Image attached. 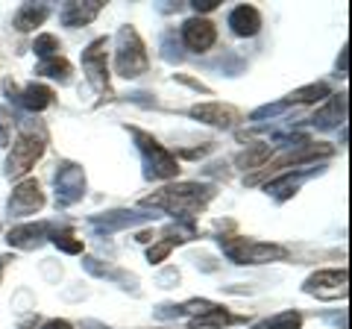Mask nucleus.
<instances>
[{"mask_svg":"<svg viewBox=\"0 0 352 329\" xmlns=\"http://www.w3.org/2000/svg\"><path fill=\"white\" fill-rule=\"evenodd\" d=\"M32 50H36L41 59L59 56V39H56V36H50V32H44V36H38V39H36V45H32Z\"/></svg>","mask_w":352,"mask_h":329,"instance_id":"26","label":"nucleus"},{"mask_svg":"<svg viewBox=\"0 0 352 329\" xmlns=\"http://www.w3.org/2000/svg\"><path fill=\"white\" fill-rule=\"evenodd\" d=\"M217 41V30L212 21H206L200 15H194L188 18L182 24V45L188 47V50H197V53H206L208 47H212Z\"/></svg>","mask_w":352,"mask_h":329,"instance_id":"9","label":"nucleus"},{"mask_svg":"<svg viewBox=\"0 0 352 329\" xmlns=\"http://www.w3.org/2000/svg\"><path fill=\"white\" fill-rule=\"evenodd\" d=\"M44 329H74L68 321H62V317H56V321H47L44 323Z\"/></svg>","mask_w":352,"mask_h":329,"instance_id":"33","label":"nucleus"},{"mask_svg":"<svg viewBox=\"0 0 352 329\" xmlns=\"http://www.w3.org/2000/svg\"><path fill=\"white\" fill-rule=\"evenodd\" d=\"M50 233V224H21V226H12L9 229L6 241L18 250H36L44 238Z\"/></svg>","mask_w":352,"mask_h":329,"instance_id":"14","label":"nucleus"},{"mask_svg":"<svg viewBox=\"0 0 352 329\" xmlns=\"http://www.w3.org/2000/svg\"><path fill=\"white\" fill-rule=\"evenodd\" d=\"M214 200V185H203V182H179V185H168L156 194H150L144 206L162 209L168 215H185L191 217L194 212H203L208 203Z\"/></svg>","mask_w":352,"mask_h":329,"instance_id":"1","label":"nucleus"},{"mask_svg":"<svg viewBox=\"0 0 352 329\" xmlns=\"http://www.w3.org/2000/svg\"><path fill=\"white\" fill-rule=\"evenodd\" d=\"M156 215H144V212H129V209H115V212H103V215H94L91 217V226L97 233H118V229H129L135 224H144L153 221Z\"/></svg>","mask_w":352,"mask_h":329,"instance_id":"12","label":"nucleus"},{"mask_svg":"<svg viewBox=\"0 0 352 329\" xmlns=\"http://www.w3.org/2000/svg\"><path fill=\"white\" fill-rule=\"evenodd\" d=\"M338 71H340V74L349 71V47H346V45H344V50H340V56H338Z\"/></svg>","mask_w":352,"mask_h":329,"instance_id":"32","label":"nucleus"},{"mask_svg":"<svg viewBox=\"0 0 352 329\" xmlns=\"http://www.w3.org/2000/svg\"><path fill=\"white\" fill-rule=\"evenodd\" d=\"M53 103V89L41 83H30L24 92H21V106L30 109V112H41V109H47Z\"/></svg>","mask_w":352,"mask_h":329,"instance_id":"18","label":"nucleus"},{"mask_svg":"<svg viewBox=\"0 0 352 329\" xmlns=\"http://www.w3.org/2000/svg\"><path fill=\"white\" fill-rule=\"evenodd\" d=\"M323 97H329L326 83H308V85H302V89L288 94V103H317V100H323Z\"/></svg>","mask_w":352,"mask_h":329,"instance_id":"23","label":"nucleus"},{"mask_svg":"<svg viewBox=\"0 0 352 329\" xmlns=\"http://www.w3.org/2000/svg\"><path fill=\"white\" fill-rule=\"evenodd\" d=\"M162 56L168 59V62H182V50H179V41H173V36H164L162 41Z\"/></svg>","mask_w":352,"mask_h":329,"instance_id":"29","label":"nucleus"},{"mask_svg":"<svg viewBox=\"0 0 352 329\" xmlns=\"http://www.w3.org/2000/svg\"><path fill=\"white\" fill-rule=\"evenodd\" d=\"M147 50H144V41L135 32V27H120L118 30V50H115V71L126 80H135L147 71Z\"/></svg>","mask_w":352,"mask_h":329,"instance_id":"4","label":"nucleus"},{"mask_svg":"<svg viewBox=\"0 0 352 329\" xmlns=\"http://www.w3.org/2000/svg\"><path fill=\"white\" fill-rule=\"evenodd\" d=\"M220 0H191V6H194V12L200 15V12H212V9H217Z\"/></svg>","mask_w":352,"mask_h":329,"instance_id":"31","label":"nucleus"},{"mask_svg":"<svg viewBox=\"0 0 352 329\" xmlns=\"http://www.w3.org/2000/svg\"><path fill=\"white\" fill-rule=\"evenodd\" d=\"M6 262H9V256H0V273H3V268H6Z\"/></svg>","mask_w":352,"mask_h":329,"instance_id":"35","label":"nucleus"},{"mask_svg":"<svg viewBox=\"0 0 352 329\" xmlns=\"http://www.w3.org/2000/svg\"><path fill=\"white\" fill-rule=\"evenodd\" d=\"M47 15H50V9L44 6V3H24L15 12V30L18 32L36 30V27H41L44 21H47Z\"/></svg>","mask_w":352,"mask_h":329,"instance_id":"17","label":"nucleus"},{"mask_svg":"<svg viewBox=\"0 0 352 329\" xmlns=\"http://www.w3.org/2000/svg\"><path fill=\"white\" fill-rule=\"evenodd\" d=\"M82 71L88 83L97 92H109V71H106V39H94L91 45L82 50Z\"/></svg>","mask_w":352,"mask_h":329,"instance_id":"7","label":"nucleus"},{"mask_svg":"<svg viewBox=\"0 0 352 329\" xmlns=\"http://www.w3.org/2000/svg\"><path fill=\"white\" fill-rule=\"evenodd\" d=\"M191 118L203 120L208 127H220V129H229L238 124V109L235 106H226V103H217V100H208V103H197L191 106Z\"/></svg>","mask_w":352,"mask_h":329,"instance_id":"11","label":"nucleus"},{"mask_svg":"<svg viewBox=\"0 0 352 329\" xmlns=\"http://www.w3.org/2000/svg\"><path fill=\"white\" fill-rule=\"evenodd\" d=\"M291 103L288 100H279V103H267V106H258L256 112L250 115V120H264V118H276V115H282L285 109H288Z\"/></svg>","mask_w":352,"mask_h":329,"instance_id":"28","label":"nucleus"},{"mask_svg":"<svg viewBox=\"0 0 352 329\" xmlns=\"http://www.w3.org/2000/svg\"><path fill=\"white\" fill-rule=\"evenodd\" d=\"M229 27H232L235 36H256V32L261 30V15H258V9L256 6H247V3H241L232 9V15H229Z\"/></svg>","mask_w":352,"mask_h":329,"instance_id":"15","label":"nucleus"},{"mask_svg":"<svg viewBox=\"0 0 352 329\" xmlns=\"http://www.w3.org/2000/svg\"><path fill=\"white\" fill-rule=\"evenodd\" d=\"M44 206V194H41V185L36 180H24L15 185L12 197H9V212L12 215H36Z\"/></svg>","mask_w":352,"mask_h":329,"instance_id":"10","label":"nucleus"},{"mask_svg":"<svg viewBox=\"0 0 352 329\" xmlns=\"http://www.w3.org/2000/svg\"><path fill=\"white\" fill-rule=\"evenodd\" d=\"M300 326H302V315L294 312V309H288V312H279V315L267 317V321L256 323L252 329H300Z\"/></svg>","mask_w":352,"mask_h":329,"instance_id":"22","label":"nucleus"},{"mask_svg":"<svg viewBox=\"0 0 352 329\" xmlns=\"http://www.w3.org/2000/svg\"><path fill=\"white\" fill-rule=\"evenodd\" d=\"M53 244H56L62 253H71V256L82 253V238H76L74 233H68V229H65V233H56V235H53Z\"/></svg>","mask_w":352,"mask_h":329,"instance_id":"25","label":"nucleus"},{"mask_svg":"<svg viewBox=\"0 0 352 329\" xmlns=\"http://www.w3.org/2000/svg\"><path fill=\"white\" fill-rule=\"evenodd\" d=\"M85 329H109V326H103V323H97V321H85Z\"/></svg>","mask_w":352,"mask_h":329,"instance_id":"34","label":"nucleus"},{"mask_svg":"<svg viewBox=\"0 0 352 329\" xmlns=\"http://www.w3.org/2000/svg\"><path fill=\"white\" fill-rule=\"evenodd\" d=\"M308 120H311L317 129H335V127H340L346 120V92L332 94V97H329V103L314 118H308Z\"/></svg>","mask_w":352,"mask_h":329,"instance_id":"13","label":"nucleus"},{"mask_svg":"<svg viewBox=\"0 0 352 329\" xmlns=\"http://www.w3.org/2000/svg\"><path fill=\"white\" fill-rule=\"evenodd\" d=\"M302 291L305 294H320V297H338V294H346V268L311 273V277L305 279Z\"/></svg>","mask_w":352,"mask_h":329,"instance_id":"8","label":"nucleus"},{"mask_svg":"<svg viewBox=\"0 0 352 329\" xmlns=\"http://www.w3.org/2000/svg\"><path fill=\"white\" fill-rule=\"evenodd\" d=\"M44 147H47V136H44V129H32V127H24L15 138L12 145V153H9L6 159V177H24V173L32 171V164L41 159Z\"/></svg>","mask_w":352,"mask_h":329,"instance_id":"2","label":"nucleus"},{"mask_svg":"<svg viewBox=\"0 0 352 329\" xmlns=\"http://www.w3.org/2000/svg\"><path fill=\"white\" fill-rule=\"evenodd\" d=\"M56 200L62 206H74L82 200L85 194V171L76 162H62L56 164Z\"/></svg>","mask_w":352,"mask_h":329,"instance_id":"6","label":"nucleus"},{"mask_svg":"<svg viewBox=\"0 0 352 329\" xmlns=\"http://www.w3.org/2000/svg\"><path fill=\"white\" fill-rule=\"evenodd\" d=\"M270 159V145H256V147H250V150H244V153H241V156L235 159V164H238V168H264V162H267Z\"/></svg>","mask_w":352,"mask_h":329,"instance_id":"24","label":"nucleus"},{"mask_svg":"<svg viewBox=\"0 0 352 329\" xmlns=\"http://www.w3.org/2000/svg\"><path fill=\"white\" fill-rule=\"evenodd\" d=\"M103 0H88V3H68L62 9V24L65 27H85L100 15Z\"/></svg>","mask_w":352,"mask_h":329,"instance_id":"16","label":"nucleus"},{"mask_svg":"<svg viewBox=\"0 0 352 329\" xmlns=\"http://www.w3.org/2000/svg\"><path fill=\"white\" fill-rule=\"evenodd\" d=\"M9 124H12V120H9V112L0 106V147L9 145Z\"/></svg>","mask_w":352,"mask_h":329,"instance_id":"30","label":"nucleus"},{"mask_svg":"<svg viewBox=\"0 0 352 329\" xmlns=\"http://www.w3.org/2000/svg\"><path fill=\"white\" fill-rule=\"evenodd\" d=\"M132 136L138 141V150L144 153V177L147 180H173L179 173V164H176V156L168 153L153 136L141 133V129H132Z\"/></svg>","mask_w":352,"mask_h":329,"instance_id":"5","label":"nucleus"},{"mask_svg":"<svg viewBox=\"0 0 352 329\" xmlns=\"http://www.w3.org/2000/svg\"><path fill=\"white\" fill-rule=\"evenodd\" d=\"M36 74H41V76H53V80L65 83V80L71 76V62H68V59H62V56L41 59V62H38V68H36Z\"/></svg>","mask_w":352,"mask_h":329,"instance_id":"21","label":"nucleus"},{"mask_svg":"<svg viewBox=\"0 0 352 329\" xmlns=\"http://www.w3.org/2000/svg\"><path fill=\"white\" fill-rule=\"evenodd\" d=\"M176 244H179L176 238H164V241H159V244H153V247L147 250L150 265H159V262H164V259H168V253H170V250H173Z\"/></svg>","mask_w":352,"mask_h":329,"instance_id":"27","label":"nucleus"},{"mask_svg":"<svg viewBox=\"0 0 352 329\" xmlns=\"http://www.w3.org/2000/svg\"><path fill=\"white\" fill-rule=\"evenodd\" d=\"M311 177V171H300V173H285V177H279V180H273V182H267V194H273L276 200H285V197H291V194H296V189Z\"/></svg>","mask_w":352,"mask_h":329,"instance_id":"19","label":"nucleus"},{"mask_svg":"<svg viewBox=\"0 0 352 329\" xmlns=\"http://www.w3.org/2000/svg\"><path fill=\"white\" fill-rule=\"evenodd\" d=\"M220 244L235 265H267V262H282L288 256L282 244H267V241L252 238H220Z\"/></svg>","mask_w":352,"mask_h":329,"instance_id":"3","label":"nucleus"},{"mask_svg":"<svg viewBox=\"0 0 352 329\" xmlns=\"http://www.w3.org/2000/svg\"><path fill=\"white\" fill-rule=\"evenodd\" d=\"M241 317L238 315H229L223 306H217L214 312H208V315H200V317H191L188 321V326L191 329H203V326H214V329H223V326H232V323H238Z\"/></svg>","mask_w":352,"mask_h":329,"instance_id":"20","label":"nucleus"}]
</instances>
